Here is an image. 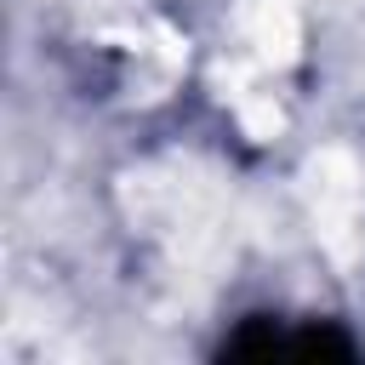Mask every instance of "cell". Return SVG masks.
<instances>
[{
    "label": "cell",
    "instance_id": "6da1fadb",
    "mask_svg": "<svg viewBox=\"0 0 365 365\" xmlns=\"http://www.w3.org/2000/svg\"><path fill=\"white\" fill-rule=\"evenodd\" d=\"M240 23H245V40L257 46L262 63H291L297 57V17L279 0H251Z\"/></svg>",
    "mask_w": 365,
    "mask_h": 365
}]
</instances>
